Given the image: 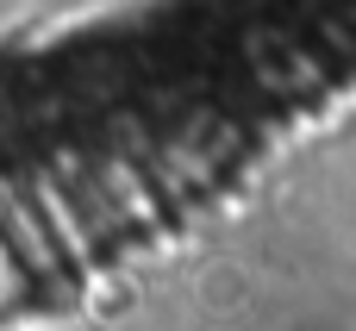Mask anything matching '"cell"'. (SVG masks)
I'll return each instance as SVG.
<instances>
[{"label":"cell","instance_id":"6da1fadb","mask_svg":"<svg viewBox=\"0 0 356 331\" xmlns=\"http://www.w3.org/2000/svg\"><path fill=\"white\" fill-rule=\"evenodd\" d=\"M350 75V0H163L0 56V325L244 188Z\"/></svg>","mask_w":356,"mask_h":331}]
</instances>
